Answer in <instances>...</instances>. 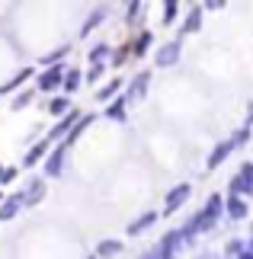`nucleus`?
<instances>
[{
    "mask_svg": "<svg viewBox=\"0 0 253 259\" xmlns=\"http://www.w3.org/2000/svg\"><path fill=\"white\" fill-rule=\"evenodd\" d=\"M64 87V64H52L39 74L35 80V93H55V90Z\"/></svg>",
    "mask_w": 253,
    "mask_h": 259,
    "instance_id": "nucleus-1",
    "label": "nucleus"
},
{
    "mask_svg": "<svg viewBox=\"0 0 253 259\" xmlns=\"http://www.w3.org/2000/svg\"><path fill=\"white\" fill-rule=\"evenodd\" d=\"M179 55H183V42H179V38H170V42L157 45L154 64L157 67H173V64H179Z\"/></svg>",
    "mask_w": 253,
    "mask_h": 259,
    "instance_id": "nucleus-2",
    "label": "nucleus"
},
{
    "mask_svg": "<svg viewBox=\"0 0 253 259\" xmlns=\"http://www.w3.org/2000/svg\"><path fill=\"white\" fill-rule=\"evenodd\" d=\"M179 243H186V237H183V227H176V231H170V234H164V240H160V246H157V259H173V253L179 250Z\"/></svg>",
    "mask_w": 253,
    "mask_h": 259,
    "instance_id": "nucleus-3",
    "label": "nucleus"
},
{
    "mask_svg": "<svg viewBox=\"0 0 253 259\" xmlns=\"http://www.w3.org/2000/svg\"><path fill=\"white\" fill-rule=\"evenodd\" d=\"M19 198H23V208H35L45 198V183L42 179H29L23 186V192H19Z\"/></svg>",
    "mask_w": 253,
    "mask_h": 259,
    "instance_id": "nucleus-4",
    "label": "nucleus"
},
{
    "mask_svg": "<svg viewBox=\"0 0 253 259\" xmlns=\"http://www.w3.org/2000/svg\"><path fill=\"white\" fill-rule=\"evenodd\" d=\"M189 192H192V189H189V183H179V186H173V189H170V195H167V202H164V211H167V214H173L176 208H179V205H183L186 198H189Z\"/></svg>",
    "mask_w": 253,
    "mask_h": 259,
    "instance_id": "nucleus-5",
    "label": "nucleus"
},
{
    "mask_svg": "<svg viewBox=\"0 0 253 259\" xmlns=\"http://www.w3.org/2000/svg\"><path fill=\"white\" fill-rule=\"evenodd\" d=\"M64 151H67L64 144H58L55 151H48V157H45V176H61V170H64Z\"/></svg>",
    "mask_w": 253,
    "mask_h": 259,
    "instance_id": "nucleus-6",
    "label": "nucleus"
},
{
    "mask_svg": "<svg viewBox=\"0 0 253 259\" xmlns=\"http://www.w3.org/2000/svg\"><path fill=\"white\" fill-rule=\"evenodd\" d=\"M148 83H151V71H141V74H135V80L128 83V93H125V99L128 103H135V99H141L148 93Z\"/></svg>",
    "mask_w": 253,
    "mask_h": 259,
    "instance_id": "nucleus-7",
    "label": "nucleus"
},
{
    "mask_svg": "<svg viewBox=\"0 0 253 259\" xmlns=\"http://www.w3.org/2000/svg\"><path fill=\"white\" fill-rule=\"evenodd\" d=\"M225 214L231 218V221H244L247 218V202L240 195H228L225 198Z\"/></svg>",
    "mask_w": 253,
    "mask_h": 259,
    "instance_id": "nucleus-8",
    "label": "nucleus"
},
{
    "mask_svg": "<svg viewBox=\"0 0 253 259\" xmlns=\"http://www.w3.org/2000/svg\"><path fill=\"white\" fill-rule=\"evenodd\" d=\"M231 151H234V141H221V144H215V151L208 154V170H218V166L228 160Z\"/></svg>",
    "mask_w": 253,
    "mask_h": 259,
    "instance_id": "nucleus-9",
    "label": "nucleus"
},
{
    "mask_svg": "<svg viewBox=\"0 0 253 259\" xmlns=\"http://www.w3.org/2000/svg\"><path fill=\"white\" fill-rule=\"evenodd\" d=\"M19 208H23V198H19V192L10 195V198H4V202H0V221H13V218L19 214Z\"/></svg>",
    "mask_w": 253,
    "mask_h": 259,
    "instance_id": "nucleus-10",
    "label": "nucleus"
},
{
    "mask_svg": "<svg viewBox=\"0 0 253 259\" xmlns=\"http://www.w3.org/2000/svg\"><path fill=\"white\" fill-rule=\"evenodd\" d=\"M228 192L231 195H240V198H244V195H253V179H247V176H231V183H228Z\"/></svg>",
    "mask_w": 253,
    "mask_h": 259,
    "instance_id": "nucleus-11",
    "label": "nucleus"
},
{
    "mask_svg": "<svg viewBox=\"0 0 253 259\" xmlns=\"http://www.w3.org/2000/svg\"><path fill=\"white\" fill-rule=\"evenodd\" d=\"M93 118H96L93 112H84V118H80V122H77L74 128H70V135L64 138V141H61V144H64V147H70V144H74V141H77V138H80V135H84V132H87V128H90V125H93Z\"/></svg>",
    "mask_w": 253,
    "mask_h": 259,
    "instance_id": "nucleus-12",
    "label": "nucleus"
},
{
    "mask_svg": "<svg viewBox=\"0 0 253 259\" xmlns=\"http://www.w3.org/2000/svg\"><path fill=\"white\" fill-rule=\"evenodd\" d=\"M154 221H157V211H144V214L138 218V221H131V224H128V237H138V234H144V231H148V227L154 224Z\"/></svg>",
    "mask_w": 253,
    "mask_h": 259,
    "instance_id": "nucleus-13",
    "label": "nucleus"
},
{
    "mask_svg": "<svg viewBox=\"0 0 253 259\" xmlns=\"http://www.w3.org/2000/svg\"><path fill=\"white\" fill-rule=\"evenodd\" d=\"M48 147H52V141H48V138H45V141H39L32 151L23 157V166H35L39 160H42V157H48Z\"/></svg>",
    "mask_w": 253,
    "mask_h": 259,
    "instance_id": "nucleus-14",
    "label": "nucleus"
},
{
    "mask_svg": "<svg viewBox=\"0 0 253 259\" xmlns=\"http://www.w3.org/2000/svg\"><path fill=\"white\" fill-rule=\"evenodd\" d=\"M125 109H128V99L125 96H116L113 103L106 106V115L113 118V122H125Z\"/></svg>",
    "mask_w": 253,
    "mask_h": 259,
    "instance_id": "nucleus-15",
    "label": "nucleus"
},
{
    "mask_svg": "<svg viewBox=\"0 0 253 259\" xmlns=\"http://www.w3.org/2000/svg\"><path fill=\"white\" fill-rule=\"evenodd\" d=\"M202 13H205V7H192L189 10V16H186V23H183V35H192L202 26ZM183 35H179V38H183Z\"/></svg>",
    "mask_w": 253,
    "mask_h": 259,
    "instance_id": "nucleus-16",
    "label": "nucleus"
},
{
    "mask_svg": "<svg viewBox=\"0 0 253 259\" xmlns=\"http://www.w3.org/2000/svg\"><path fill=\"white\" fill-rule=\"evenodd\" d=\"M119 253H122V243H119V240H103L96 246V259H113Z\"/></svg>",
    "mask_w": 253,
    "mask_h": 259,
    "instance_id": "nucleus-17",
    "label": "nucleus"
},
{
    "mask_svg": "<svg viewBox=\"0 0 253 259\" xmlns=\"http://www.w3.org/2000/svg\"><path fill=\"white\" fill-rule=\"evenodd\" d=\"M202 211L218 221V218L225 214V198H221V195H208V202H205V208H202Z\"/></svg>",
    "mask_w": 253,
    "mask_h": 259,
    "instance_id": "nucleus-18",
    "label": "nucleus"
},
{
    "mask_svg": "<svg viewBox=\"0 0 253 259\" xmlns=\"http://www.w3.org/2000/svg\"><path fill=\"white\" fill-rule=\"evenodd\" d=\"M119 90H122V80H119V77H116V80H109V83H106L103 90H96V99H99V103H113Z\"/></svg>",
    "mask_w": 253,
    "mask_h": 259,
    "instance_id": "nucleus-19",
    "label": "nucleus"
},
{
    "mask_svg": "<svg viewBox=\"0 0 253 259\" xmlns=\"http://www.w3.org/2000/svg\"><path fill=\"white\" fill-rule=\"evenodd\" d=\"M77 87H80V71H74V67H70V71L64 74V87H61V90H64V93H74Z\"/></svg>",
    "mask_w": 253,
    "mask_h": 259,
    "instance_id": "nucleus-20",
    "label": "nucleus"
},
{
    "mask_svg": "<svg viewBox=\"0 0 253 259\" xmlns=\"http://www.w3.org/2000/svg\"><path fill=\"white\" fill-rule=\"evenodd\" d=\"M48 112H52V115H61V112H70V103H67L64 96H55L52 103H48Z\"/></svg>",
    "mask_w": 253,
    "mask_h": 259,
    "instance_id": "nucleus-21",
    "label": "nucleus"
},
{
    "mask_svg": "<svg viewBox=\"0 0 253 259\" xmlns=\"http://www.w3.org/2000/svg\"><path fill=\"white\" fill-rule=\"evenodd\" d=\"M29 74H32V67H23V71H19V74L13 77V80H10V83H7L4 90H0V93H10V90H16V87L23 83V80H29Z\"/></svg>",
    "mask_w": 253,
    "mask_h": 259,
    "instance_id": "nucleus-22",
    "label": "nucleus"
},
{
    "mask_svg": "<svg viewBox=\"0 0 253 259\" xmlns=\"http://www.w3.org/2000/svg\"><path fill=\"white\" fill-rule=\"evenodd\" d=\"M103 58H109V45H106V42H99V45L90 48V61H93V64H99Z\"/></svg>",
    "mask_w": 253,
    "mask_h": 259,
    "instance_id": "nucleus-23",
    "label": "nucleus"
},
{
    "mask_svg": "<svg viewBox=\"0 0 253 259\" xmlns=\"http://www.w3.org/2000/svg\"><path fill=\"white\" fill-rule=\"evenodd\" d=\"M35 99V90H23V93H19L16 99H13V109H23V106H29Z\"/></svg>",
    "mask_w": 253,
    "mask_h": 259,
    "instance_id": "nucleus-24",
    "label": "nucleus"
},
{
    "mask_svg": "<svg viewBox=\"0 0 253 259\" xmlns=\"http://www.w3.org/2000/svg\"><path fill=\"white\" fill-rule=\"evenodd\" d=\"M244 253H247V243H244V240H231V243H228V256L237 259V256H244Z\"/></svg>",
    "mask_w": 253,
    "mask_h": 259,
    "instance_id": "nucleus-25",
    "label": "nucleus"
},
{
    "mask_svg": "<svg viewBox=\"0 0 253 259\" xmlns=\"http://www.w3.org/2000/svg\"><path fill=\"white\" fill-rule=\"evenodd\" d=\"M247 138H250V128L244 125V128H237V135L231 138V141H234V147H240V144H247Z\"/></svg>",
    "mask_w": 253,
    "mask_h": 259,
    "instance_id": "nucleus-26",
    "label": "nucleus"
},
{
    "mask_svg": "<svg viewBox=\"0 0 253 259\" xmlns=\"http://www.w3.org/2000/svg\"><path fill=\"white\" fill-rule=\"evenodd\" d=\"M103 16H106V10H93V16H90V19H87V26H84V32H90V29H93V26H96V23H99V19H103Z\"/></svg>",
    "mask_w": 253,
    "mask_h": 259,
    "instance_id": "nucleus-27",
    "label": "nucleus"
},
{
    "mask_svg": "<svg viewBox=\"0 0 253 259\" xmlns=\"http://www.w3.org/2000/svg\"><path fill=\"white\" fill-rule=\"evenodd\" d=\"M176 4H164V23H173V19H176Z\"/></svg>",
    "mask_w": 253,
    "mask_h": 259,
    "instance_id": "nucleus-28",
    "label": "nucleus"
},
{
    "mask_svg": "<svg viewBox=\"0 0 253 259\" xmlns=\"http://www.w3.org/2000/svg\"><path fill=\"white\" fill-rule=\"evenodd\" d=\"M103 71H106L103 64H93V67H90V74H87V80H90V83H96L99 77H103Z\"/></svg>",
    "mask_w": 253,
    "mask_h": 259,
    "instance_id": "nucleus-29",
    "label": "nucleus"
},
{
    "mask_svg": "<svg viewBox=\"0 0 253 259\" xmlns=\"http://www.w3.org/2000/svg\"><path fill=\"white\" fill-rule=\"evenodd\" d=\"M16 176H19V173L13 170V166H10V170H4V176H0V186H10V183H13Z\"/></svg>",
    "mask_w": 253,
    "mask_h": 259,
    "instance_id": "nucleus-30",
    "label": "nucleus"
},
{
    "mask_svg": "<svg viewBox=\"0 0 253 259\" xmlns=\"http://www.w3.org/2000/svg\"><path fill=\"white\" fill-rule=\"evenodd\" d=\"M141 16V4H131L128 7V23H131V19H138Z\"/></svg>",
    "mask_w": 253,
    "mask_h": 259,
    "instance_id": "nucleus-31",
    "label": "nucleus"
},
{
    "mask_svg": "<svg viewBox=\"0 0 253 259\" xmlns=\"http://www.w3.org/2000/svg\"><path fill=\"white\" fill-rule=\"evenodd\" d=\"M148 42H151V35L144 32V35H141V38H138V45H135V52H144V48H148Z\"/></svg>",
    "mask_w": 253,
    "mask_h": 259,
    "instance_id": "nucleus-32",
    "label": "nucleus"
},
{
    "mask_svg": "<svg viewBox=\"0 0 253 259\" xmlns=\"http://www.w3.org/2000/svg\"><path fill=\"white\" fill-rule=\"evenodd\" d=\"M240 176H247V179H253V163H240Z\"/></svg>",
    "mask_w": 253,
    "mask_h": 259,
    "instance_id": "nucleus-33",
    "label": "nucleus"
},
{
    "mask_svg": "<svg viewBox=\"0 0 253 259\" xmlns=\"http://www.w3.org/2000/svg\"><path fill=\"white\" fill-rule=\"evenodd\" d=\"M253 125V106H250V115H247V128Z\"/></svg>",
    "mask_w": 253,
    "mask_h": 259,
    "instance_id": "nucleus-34",
    "label": "nucleus"
},
{
    "mask_svg": "<svg viewBox=\"0 0 253 259\" xmlns=\"http://www.w3.org/2000/svg\"><path fill=\"white\" fill-rule=\"evenodd\" d=\"M237 259H253V253H250V250H247V253H244V256H237Z\"/></svg>",
    "mask_w": 253,
    "mask_h": 259,
    "instance_id": "nucleus-35",
    "label": "nucleus"
},
{
    "mask_svg": "<svg viewBox=\"0 0 253 259\" xmlns=\"http://www.w3.org/2000/svg\"><path fill=\"white\" fill-rule=\"evenodd\" d=\"M247 250H250V253H253V237H250V243H247Z\"/></svg>",
    "mask_w": 253,
    "mask_h": 259,
    "instance_id": "nucleus-36",
    "label": "nucleus"
},
{
    "mask_svg": "<svg viewBox=\"0 0 253 259\" xmlns=\"http://www.w3.org/2000/svg\"><path fill=\"white\" fill-rule=\"evenodd\" d=\"M144 259H157V253H148V256H144Z\"/></svg>",
    "mask_w": 253,
    "mask_h": 259,
    "instance_id": "nucleus-37",
    "label": "nucleus"
},
{
    "mask_svg": "<svg viewBox=\"0 0 253 259\" xmlns=\"http://www.w3.org/2000/svg\"><path fill=\"white\" fill-rule=\"evenodd\" d=\"M0 176H4V166H0Z\"/></svg>",
    "mask_w": 253,
    "mask_h": 259,
    "instance_id": "nucleus-38",
    "label": "nucleus"
},
{
    "mask_svg": "<svg viewBox=\"0 0 253 259\" xmlns=\"http://www.w3.org/2000/svg\"><path fill=\"white\" fill-rule=\"evenodd\" d=\"M90 259H96V256H90Z\"/></svg>",
    "mask_w": 253,
    "mask_h": 259,
    "instance_id": "nucleus-39",
    "label": "nucleus"
}]
</instances>
